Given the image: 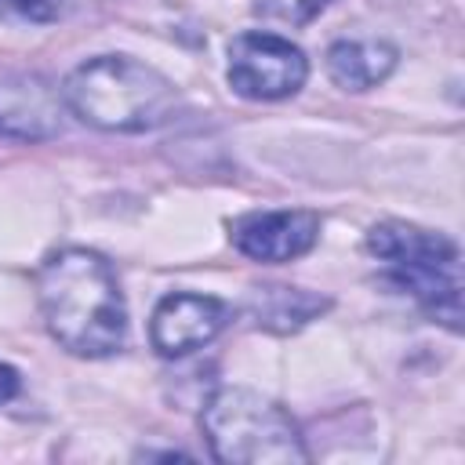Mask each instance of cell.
<instances>
[{"instance_id":"obj_10","label":"cell","mask_w":465,"mask_h":465,"mask_svg":"<svg viewBox=\"0 0 465 465\" xmlns=\"http://www.w3.org/2000/svg\"><path fill=\"white\" fill-rule=\"evenodd\" d=\"M327 305H331L327 298L302 291V287H254L247 298V316L265 331L287 334L316 320Z\"/></svg>"},{"instance_id":"obj_8","label":"cell","mask_w":465,"mask_h":465,"mask_svg":"<svg viewBox=\"0 0 465 465\" xmlns=\"http://www.w3.org/2000/svg\"><path fill=\"white\" fill-rule=\"evenodd\" d=\"M229 323V305L214 294H193L174 291L160 298L149 320V341L160 356H185L193 349H203L218 338V331Z\"/></svg>"},{"instance_id":"obj_12","label":"cell","mask_w":465,"mask_h":465,"mask_svg":"<svg viewBox=\"0 0 465 465\" xmlns=\"http://www.w3.org/2000/svg\"><path fill=\"white\" fill-rule=\"evenodd\" d=\"M65 11V0H0V18L18 25H47Z\"/></svg>"},{"instance_id":"obj_9","label":"cell","mask_w":465,"mask_h":465,"mask_svg":"<svg viewBox=\"0 0 465 465\" xmlns=\"http://www.w3.org/2000/svg\"><path fill=\"white\" fill-rule=\"evenodd\" d=\"M400 51L385 40H338L327 51V73L345 91H371L396 69Z\"/></svg>"},{"instance_id":"obj_7","label":"cell","mask_w":465,"mask_h":465,"mask_svg":"<svg viewBox=\"0 0 465 465\" xmlns=\"http://www.w3.org/2000/svg\"><path fill=\"white\" fill-rule=\"evenodd\" d=\"M229 240L254 262H291L316 247L320 214L312 211H247L229 222Z\"/></svg>"},{"instance_id":"obj_6","label":"cell","mask_w":465,"mask_h":465,"mask_svg":"<svg viewBox=\"0 0 465 465\" xmlns=\"http://www.w3.org/2000/svg\"><path fill=\"white\" fill-rule=\"evenodd\" d=\"M65 98L40 73H0V134L15 142H47L62 134Z\"/></svg>"},{"instance_id":"obj_4","label":"cell","mask_w":465,"mask_h":465,"mask_svg":"<svg viewBox=\"0 0 465 465\" xmlns=\"http://www.w3.org/2000/svg\"><path fill=\"white\" fill-rule=\"evenodd\" d=\"M200 429L211 454L225 465H302L309 461L298 421L269 396L225 385L207 396Z\"/></svg>"},{"instance_id":"obj_11","label":"cell","mask_w":465,"mask_h":465,"mask_svg":"<svg viewBox=\"0 0 465 465\" xmlns=\"http://www.w3.org/2000/svg\"><path fill=\"white\" fill-rule=\"evenodd\" d=\"M334 0H254V11L280 25H305Z\"/></svg>"},{"instance_id":"obj_5","label":"cell","mask_w":465,"mask_h":465,"mask_svg":"<svg viewBox=\"0 0 465 465\" xmlns=\"http://www.w3.org/2000/svg\"><path fill=\"white\" fill-rule=\"evenodd\" d=\"M229 87L251 102H280L302 91L309 76V58L298 44L280 33L251 29L229 44Z\"/></svg>"},{"instance_id":"obj_13","label":"cell","mask_w":465,"mask_h":465,"mask_svg":"<svg viewBox=\"0 0 465 465\" xmlns=\"http://www.w3.org/2000/svg\"><path fill=\"white\" fill-rule=\"evenodd\" d=\"M18 389H22L18 371H15V367H7V363H0V403L15 400V396H18Z\"/></svg>"},{"instance_id":"obj_2","label":"cell","mask_w":465,"mask_h":465,"mask_svg":"<svg viewBox=\"0 0 465 465\" xmlns=\"http://www.w3.org/2000/svg\"><path fill=\"white\" fill-rule=\"evenodd\" d=\"M65 109L98 131L145 134L178 113L174 84L127 54H98L80 62L62 84Z\"/></svg>"},{"instance_id":"obj_3","label":"cell","mask_w":465,"mask_h":465,"mask_svg":"<svg viewBox=\"0 0 465 465\" xmlns=\"http://www.w3.org/2000/svg\"><path fill=\"white\" fill-rule=\"evenodd\" d=\"M367 251L381 262V280L411 294L432 320L461 331V251L450 236L389 218L367 229Z\"/></svg>"},{"instance_id":"obj_1","label":"cell","mask_w":465,"mask_h":465,"mask_svg":"<svg viewBox=\"0 0 465 465\" xmlns=\"http://www.w3.org/2000/svg\"><path fill=\"white\" fill-rule=\"evenodd\" d=\"M36 302L51 338L73 356L102 360L127 341V305L113 265L87 247H62L36 269Z\"/></svg>"}]
</instances>
